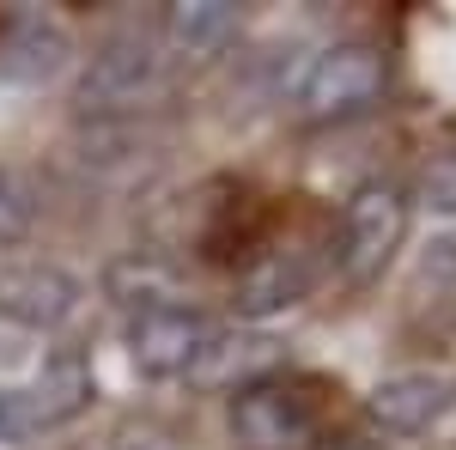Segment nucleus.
<instances>
[{"label": "nucleus", "mask_w": 456, "mask_h": 450, "mask_svg": "<svg viewBox=\"0 0 456 450\" xmlns=\"http://www.w3.org/2000/svg\"><path fill=\"white\" fill-rule=\"evenodd\" d=\"M329 402L316 378H256L232 396L238 450H322Z\"/></svg>", "instance_id": "nucleus-1"}, {"label": "nucleus", "mask_w": 456, "mask_h": 450, "mask_svg": "<svg viewBox=\"0 0 456 450\" xmlns=\"http://www.w3.org/2000/svg\"><path fill=\"white\" fill-rule=\"evenodd\" d=\"M384 86H389L384 49H371V43H329L305 68V79L292 86V116L311 122V128H329V122L365 116L384 98Z\"/></svg>", "instance_id": "nucleus-2"}, {"label": "nucleus", "mask_w": 456, "mask_h": 450, "mask_svg": "<svg viewBox=\"0 0 456 450\" xmlns=\"http://www.w3.org/2000/svg\"><path fill=\"white\" fill-rule=\"evenodd\" d=\"M408 238V195L395 183H365L353 189L347 213H341V238H335V262L347 286H371L395 262V250Z\"/></svg>", "instance_id": "nucleus-3"}, {"label": "nucleus", "mask_w": 456, "mask_h": 450, "mask_svg": "<svg viewBox=\"0 0 456 450\" xmlns=\"http://www.w3.org/2000/svg\"><path fill=\"white\" fill-rule=\"evenodd\" d=\"M159 79H165V55H159V43L141 31H122L98 43L92 49V61L79 73V110H104V116H128V110H141L152 92H159Z\"/></svg>", "instance_id": "nucleus-4"}, {"label": "nucleus", "mask_w": 456, "mask_h": 450, "mask_svg": "<svg viewBox=\"0 0 456 450\" xmlns=\"http://www.w3.org/2000/svg\"><path fill=\"white\" fill-rule=\"evenodd\" d=\"M208 341H213V323L195 305H152V311L128 316V359H134V372L159 383L195 378Z\"/></svg>", "instance_id": "nucleus-5"}, {"label": "nucleus", "mask_w": 456, "mask_h": 450, "mask_svg": "<svg viewBox=\"0 0 456 450\" xmlns=\"http://www.w3.org/2000/svg\"><path fill=\"white\" fill-rule=\"evenodd\" d=\"M371 420L395 432V438H414V432H432L438 420L456 408V372H438V365H420V372H395L371 389Z\"/></svg>", "instance_id": "nucleus-6"}, {"label": "nucleus", "mask_w": 456, "mask_h": 450, "mask_svg": "<svg viewBox=\"0 0 456 450\" xmlns=\"http://www.w3.org/2000/svg\"><path fill=\"white\" fill-rule=\"evenodd\" d=\"M79 311V280L55 262H12L0 268V316L19 329H61Z\"/></svg>", "instance_id": "nucleus-7"}, {"label": "nucleus", "mask_w": 456, "mask_h": 450, "mask_svg": "<svg viewBox=\"0 0 456 450\" xmlns=\"http://www.w3.org/2000/svg\"><path fill=\"white\" fill-rule=\"evenodd\" d=\"M322 280V262H316L311 250H268L244 280H238V316L249 323H262V316H281L292 305H305L311 299V286Z\"/></svg>", "instance_id": "nucleus-8"}, {"label": "nucleus", "mask_w": 456, "mask_h": 450, "mask_svg": "<svg viewBox=\"0 0 456 450\" xmlns=\"http://www.w3.org/2000/svg\"><path fill=\"white\" fill-rule=\"evenodd\" d=\"M68 55H73L68 31L55 19H43V12H19V19L0 25V73L6 79L43 86V79H55L68 68Z\"/></svg>", "instance_id": "nucleus-9"}, {"label": "nucleus", "mask_w": 456, "mask_h": 450, "mask_svg": "<svg viewBox=\"0 0 456 450\" xmlns=\"http://www.w3.org/2000/svg\"><path fill=\"white\" fill-rule=\"evenodd\" d=\"M86 402H92V365H86L79 353H55V359L37 372V383L25 389V408H31L37 432H55V426L79 420Z\"/></svg>", "instance_id": "nucleus-10"}, {"label": "nucleus", "mask_w": 456, "mask_h": 450, "mask_svg": "<svg viewBox=\"0 0 456 450\" xmlns=\"http://www.w3.org/2000/svg\"><path fill=\"white\" fill-rule=\"evenodd\" d=\"M244 25V12L232 6V0H176L171 12H165V43H171V55H219L232 37Z\"/></svg>", "instance_id": "nucleus-11"}, {"label": "nucleus", "mask_w": 456, "mask_h": 450, "mask_svg": "<svg viewBox=\"0 0 456 450\" xmlns=\"http://www.w3.org/2000/svg\"><path fill=\"white\" fill-rule=\"evenodd\" d=\"M274 378V341L268 335H232V329H213L208 353L195 365V383H256Z\"/></svg>", "instance_id": "nucleus-12"}, {"label": "nucleus", "mask_w": 456, "mask_h": 450, "mask_svg": "<svg viewBox=\"0 0 456 450\" xmlns=\"http://www.w3.org/2000/svg\"><path fill=\"white\" fill-rule=\"evenodd\" d=\"M110 292L128 305V311H152V305H183V292H176L171 268H159V262H146V256H128V262H116L110 268Z\"/></svg>", "instance_id": "nucleus-13"}, {"label": "nucleus", "mask_w": 456, "mask_h": 450, "mask_svg": "<svg viewBox=\"0 0 456 450\" xmlns=\"http://www.w3.org/2000/svg\"><path fill=\"white\" fill-rule=\"evenodd\" d=\"M31 225H37L31 189H25L12 171H0V250H6V243H25V238H31Z\"/></svg>", "instance_id": "nucleus-14"}, {"label": "nucleus", "mask_w": 456, "mask_h": 450, "mask_svg": "<svg viewBox=\"0 0 456 450\" xmlns=\"http://www.w3.org/2000/svg\"><path fill=\"white\" fill-rule=\"evenodd\" d=\"M420 208H426V213H444V219H456V152L432 159V165L420 171Z\"/></svg>", "instance_id": "nucleus-15"}, {"label": "nucleus", "mask_w": 456, "mask_h": 450, "mask_svg": "<svg viewBox=\"0 0 456 450\" xmlns=\"http://www.w3.org/2000/svg\"><path fill=\"white\" fill-rule=\"evenodd\" d=\"M25 438H37L25 389H0V445H25Z\"/></svg>", "instance_id": "nucleus-16"}, {"label": "nucleus", "mask_w": 456, "mask_h": 450, "mask_svg": "<svg viewBox=\"0 0 456 450\" xmlns=\"http://www.w3.org/2000/svg\"><path fill=\"white\" fill-rule=\"evenodd\" d=\"M110 450H171V438H165L159 426H122Z\"/></svg>", "instance_id": "nucleus-17"}, {"label": "nucleus", "mask_w": 456, "mask_h": 450, "mask_svg": "<svg viewBox=\"0 0 456 450\" xmlns=\"http://www.w3.org/2000/svg\"><path fill=\"white\" fill-rule=\"evenodd\" d=\"M0 25H6V19H0Z\"/></svg>", "instance_id": "nucleus-18"}]
</instances>
